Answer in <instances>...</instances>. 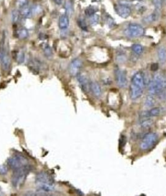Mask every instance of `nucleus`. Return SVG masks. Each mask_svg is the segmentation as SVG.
Listing matches in <instances>:
<instances>
[{"mask_svg":"<svg viewBox=\"0 0 166 196\" xmlns=\"http://www.w3.org/2000/svg\"><path fill=\"white\" fill-rule=\"evenodd\" d=\"M8 172V168L5 165H2L0 166V175H6Z\"/></svg>","mask_w":166,"mask_h":196,"instance_id":"nucleus-30","label":"nucleus"},{"mask_svg":"<svg viewBox=\"0 0 166 196\" xmlns=\"http://www.w3.org/2000/svg\"><path fill=\"white\" fill-rule=\"evenodd\" d=\"M132 50L136 54L141 55L143 52L144 49L143 47L141 45L138 44H133L132 46Z\"/></svg>","mask_w":166,"mask_h":196,"instance_id":"nucleus-22","label":"nucleus"},{"mask_svg":"<svg viewBox=\"0 0 166 196\" xmlns=\"http://www.w3.org/2000/svg\"><path fill=\"white\" fill-rule=\"evenodd\" d=\"M159 17V14L158 13V12H155V13H152V14H149L147 17H145L143 19V21L145 23H152L154 22L157 21V20L158 19Z\"/></svg>","mask_w":166,"mask_h":196,"instance_id":"nucleus-16","label":"nucleus"},{"mask_svg":"<svg viewBox=\"0 0 166 196\" xmlns=\"http://www.w3.org/2000/svg\"><path fill=\"white\" fill-rule=\"evenodd\" d=\"M143 89L132 85L131 83L130 89H129V94H130V97L132 99H137L141 96L143 94Z\"/></svg>","mask_w":166,"mask_h":196,"instance_id":"nucleus-11","label":"nucleus"},{"mask_svg":"<svg viewBox=\"0 0 166 196\" xmlns=\"http://www.w3.org/2000/svg\"><path fill=\"white\" fill-rule=\"evenodd\" d=\"M114 9L116 12V13L118 14L119 17L123 18H127L131 14V8L127 5L124 4H118L114 6Z\"/></svg>","mask_w":166,"mask_h":196,"instance_id":"nucleus-7","label":"nucleus"},{"mask_svg":"<svg viewBox=\"0 0 166 196\" xmlns=\"http://www.w3.org/2000/svg\"><path fill=\"white\" fill-rule=\"evenodd\" d=\"M158 57L160 61L164 62L166 61V49L164 47H160L158 50Z\"/></svg>","mask_w":166,"mask_h":196,"instance_id":"nucleus-20","label":"nucleus"},{"mask_svg":"<svg viewBox=\"0 0 166 196\" xmlns=\"http://www.w3.org/2000/svg\"><path fill=\"white\" fill-rule=\"evenodd\" d=\"M77 23H78V25L80 27V29H83L84 31H87V26H86V22H85L84 19H83V18L79 19L77 21Z\"/></svg>","mask_w":166,"mask_h":196,"instance_id":"nucleus-25","label":"nucleus"},{"mask_svg":"<svg viewBox=\"0 0 166 196\" xmlns=\"http://www.w3.org/2000/svg\"><path fill=\"white\" fill-rule=\"evenodd\" d=\"M115 76L117 85H118V86L121 88L126 86L127 84V78L125 71L120 69H117L115 72Z\"/></svg>","mask_w":166,"mask_h":196,"instance_id":"nucleus-6","label":"nucleus"},{"mask_svg":"<svg viewBox=\"0 0 166 196\" xmlns=\"http://www.w3.org/2000/svg\"><path fill=\"white\" fill-rule=\"evenodd\" d=\"M153 4L155 5L156 9L159 10L161 7V0H153Z\"/></svg>","mask_w":166,"mask_h":196,"instance_id":"nucleus-31","label":"nucleus"},{"mask_svg":"<svg viewBox=\"0 0 166 196\" xmlns=\"http://www.w3.org/2000/svg\"><path fill=\"white\" fill-rule=\"evenodd\" d=\"M77 79L78 83L81 90L84 91V92H88L89 89H90V83H89L88 79L84 75L80 74L77 76Z\"/></svg>","mask_w":166,"mask_h":196,"instance_id":"nucleus-12","label":"nucleus"},{"mask_svg":"<svg viewBox=\"0 0 166 196\" xmlns=\"http://www.w3.org/2000/svg\"><path fill=\"white\" fill-rule=\"evenodd\" d=\"M0 196H1V195H0Z\"/></svg>","mask_w":166,"mask_h":196,"instance_id":"nucleus-38","label":"nucleus"},{"mask_svg":"<svg viewBox=\"0 0 166 196\" xmlns=\"http://www.w3.org/2000/svg\"><path fill=\"white\" fill-rule=\"evenodd\" d=\"M20 13L17 11H14L13 12V13H12V20L14 23V22H17L18 19H19V16H20Z\"/></svg>","mask_w":166,"mask_h":196,"instance_id":"nucleus-28","label":"nucleus"},{"mask_svg":"<svg viewBox=\"0 0 166 196\" xmlns=\"http://www.w3.org/2000/svg\"><path fill=\"white\" fill-rule=\"evenodd\" d=\"M158 140V135L155 133H148L144 135L140 143L141 149L147 151L155 145Z\"/></svg>","mask_w":166,"mask_h":196,"instance_id":"nucleus-3","label":"nucleus"},{"mask_svg":"<svg viewBox=\"0 0 166 196\" xmlns=\"http://www.w3.org/2000/svg\"><path fill=\"white\" fill-rule=\"evenodd\" d=\"M17 34L18 37L22 39H25L29 37V33H28L27 30L26 29H24V28L20 29L17 32Z\"/></svg>","mask_w":166,"mask_h":196,"instance_id":"nucleus-23","label":"nucleus"},{"mask_svg":"<svg viewBox=\"0 0 166 196\" xmlns=\"http://www.w3.org/2000/svg\"><path fill=\"white\" fill-rule=\"evenodd\" d=\"M42 50L44 51V53L47 57H51L53 55V50L49 44L46 43H44L42 44Z\"/></svg>","mask_w":166,"mask_h":196,"instance_id":"nucleus-19","label":"nucleus"},{"mask_svg":"<svg viewBox=\"0 0 166 196\" xmlns=\"http://www.w3.org/2000/svg\"><path fill=\"white\" fill-rule=\"evenodd\" d=\"M31 170V166L26 164L14 170L11 177L12 185L14 188H19L23 185L27 175Z\"/></svg>","mask_w":166,"mask_h":196,"instance_id":"nucleus-1","label":"nucleus"},{"mask_svg":"<svg viewBox=\"0 0 166 196\" xmlns=\"http://www.w3.org/2000/svg\"><path fill=\"white\" fill-rule=\"evenodd\" d=\"M23 196H36V194L33 191H27Z\"/></svg>","mask_w":166,"mask_h":196,"instance_id":"nucleus-32","label":"nucleus"},{"mask_svg":"<svg viewBox=\"0 0 166 196\" xmlns=\"http://www.w3.org/2000/svg\"><path fill=\"white\" fill-rule=\"evenodd\" d=\"M28 3H29L28 0H17V6L20 9H22V8L28 6Z\"/></svg>","mask_w":166,"mask_h":196,"instance_id":"nucleus-27","label":"nucleus"},{"mask_svg":"<svg viewBox=\"0 0 166 196\" xmlns=\"http://www.w3.org/2000/svg\"><path fill=\"white\" fill-rule=\"evenodd\" d=\"M20 14L24 18H29L31 17L32 14H33V10L29 6H27L20 9Z\"/></svg>","mask_w":166,"mask_h":196,"instance_id":"nucleus-15","label":"nucleus"},{"mask_svg":"<svg viewBox=\"0 0 166 196\" xmlns=\"http://www.w3.org/2000/svg\"><path fill=\"white\" fill-rule=\"evenodd\" d=\"M96 9L94 7H88L87 9L85 10V14H86V16H88V17H92L93 15H94L95 14V13H96Z\"/></svg>","mask_w":166,"mask_h":196,"instance_id":"nucleus-24","label":"nucleus"},{"mask_svg":"<svg viewBox=\"0 0 166 196\" xmlns=\"http://www.w3.org/2000/svg\"><path fill=\"white\" fill-rule=\"evenodd\" d=\"M64 8L66 9V15L71 16L74 13V6L71 0H66L64 3Z\"/></svg>","mask_w":166,"mask_h":196,"instance_id":"nucleus-17","label":"nucleus"},{"mask_svg":"<svg viewBox=\"0 0 166 196\" xmlns=\"http://www.w3.org/2000/svg\"><path fill=\"white\" fill-rule=\"evenodd\" d=\"M158 69V65L157 63H153L151 66V70L153 71H156Z\"/></svg>","mask_w":166,"mask_h":196,"instance_id":"nucleus-33","label":"nucleus"},{"mask_svg":"<svg viewBox=\"0 0 166 196\" xmlns=\"http://www.w3.org/2000/svg\"><path fill=\"white\" fill-rule=\"evenodd\" d=\"M90 89L92 90V92L93 93V94H94L97 98H99L101 95V94H102V91H101L100 85L96 82L90 83Z\"/></svg>","mask_w":166,"mask_h":196,"instance_id":"nucleus-14","label":"nucleus"},{"mask_svg":"<svg viewBox=\"0 0 166 196\" xmlns=\"http://www.w3.org/2000/svg\"><path fill=\"white\" fill-rule=\"evenodd\" d=\"M27 160L21 155H14L7 160V165L13 170L27 164Z\"/></svg>","mask_w":166,"mask_h":196,"instance_id":"nucleus-5","label":"nucleus"},{"mask_svg":"<svg viewBox=\"0 0 166 196\" xmlns=\"http://www.w3.org/2000/svg\"><path fill=\"white\" fill-rule=\"evenodd\" d=\"M83 65L82 61L79 59H75L71 62L70 67H69V71L70 73L73 76H77L79 74V71L81 69Z\"/></svg>","mask_w":166,"mask_h":196,"instance_id":"nucleus-8","label":"nucleus"},{"mask_svg":"<svg viewBox=\"0 0 166 196\" xmlns=\"http://www.w3.org/2000/svg\"><path fill=\"white\" fill-rule=\"evenodd\" d=\"M53 1L56 4V5H62V4L64 0H53Z\"/></svg>","mask_w":166,"mask_h":196,"instance_id":"nucleus-34","label":"nucleus"},{"mask_svg":"<svg viewBox=\"0 0 166 196\" xmlns=\"http://www.w3.org/2000/svg\"><path fill=\"white\" fill-rule=\"evenodd\" d=\"M131 84L141 88V89H144L145 83L144 76L142 72H141V71H137V72L134 74L131 79Z\"/></svg>","mask_w":166,"mask_h":196,"instance_id":"nucleus-10","label":"nucleus"},{"mask_svg":"<svg viewBox=\"0 0 166 196\" xmlns=\"http://www.w3.org/2000/svg\"><path fill=\"white\" fill-rule=\"evenodd\" d=\"M35 181L38 186L46 185V184H53L50 176L46 172L43 171L40 172L36 175Z\"/></svg>","mask_w":166,"mask_h":196,"instance_id":"nucleus-9","label":"nucleus"},{"mask_svg":"<svg viewBox=\"0 0 166 196\" xmlns=\"http://www.w3.org/2000/svg\"><path fill=\"white\" fill-rule=\"evenodd\" d=\"M108 26H112L113 23H114V21H113V20L111 18H108Z\"/></svg>","mask_w":166,"mask_h":196,"instance_id":"nucleus-35","label":"nucleus"},{"mask_svg":"<svg viewBox=\"0 0 166 196\" xmlns=\"http://www.w3.org/2000/svg\"><path fill=\"white\" fill-rule=\"evenodd\" d=\"M5 40L6 36L5 33H4L3 35L1 45H0V63H1L3 70L7 71L10 69L11 61L9 55V52L7 51Z\"/></svg>","mask_w":166,"mask_h":196,"instance_id":"nucleus-2","label":"nucleus"},{"mask_svg":"<svg viewBox=\"0 0 166 196\" xmlns=\"http://www.w3.org/2000/svg\"><path fill=\"white\" fill-rule=\"evenodd\" d=\"M25 60V55L23 52H20L17 55V61L18 63H22Z\"/></svg>","mask_w":166,"mask_h":196,"instance_id":"nucleus-29","label":"nucleus"},{"mask_svg":"<svg viewBox=\"0 0 166 196\" xmlns=\"http://www.w3.org/2000/svg\"><path fill=\"white\" fill-rule=\"evenodd\" d=\"M155 99L153 98V95H148L145 100V105L148 107H152L155 105Z\"/></svg>","mask_w":166,"mask_h":196,"instance_id":"nucleus-21","label":"nucleus"},{"mask_svg":"<svg viewBox=\"0 0 166 196\" xmlns=\"http://www.w3.org/2000/svg\"><path fill=\"white\" fill-rule=\"evenodd\" d=\"M125 33L127 36L132 38H137L142 37L145 33L144 28L137 23H131L129 24L127 29L125 30Z\"/></svg>","mask_w":166,"mask_h":196,"instance_id":"nucleus-4","label":"nucleus"},{"mask_svg":"<svg viewBox=\"0 0 166 196\" xmlns=\"http://www.w3.org/2000/svg\"><path fill=\"white\" fill-rule=\"evenodd\" d=\"M162 3L165 5H166V0H162Z\"/></svg>","mask_w":166,"mask_h":196,"instance_id":"nucleus-36","label":"nucleus"},{"mask_svg":"<svg viewBox=\"0 0 166 196\" xmlns=\"http://www.w3.org/2000/svg\"><path fill=\"white\" fill-rule=\"evenodd\" d=\"M153 123L154 122L152 119H151L150 118H147L141 119L140 125H141V127L144 128V129H147V128L151 127L153 124Z\"/></svg>","mask_w":166,"mask_h":196,"instance_id":"nucleus-18","label":"nucleus"},{"mask_svg":"<svg viewBox=\"0 0 166 196\" xmlns=\"http://www.w3.org/2000/svg\"><path fill=\"white\" fill-rule=\"evenodd\" d=\"M94 1H95V2H99V1H101V0H94Z\"/></svg>","mask_w":166,"mask_h":196,"instance_id":"nucleus-37","label":"nucleus"},{"mask_svg":"<svg viewBox=\"0 0 166 196\" xmlns=\"http://www.w3.org/2000/svg\"><path fill=\"white\" fill-rule=\"evenodd\" d=\"M99 17L98 14H94L90 17V23L92 26H96L99 23Z\"/></svg>","mask_w":166,"mask_h":196,"instance_id":"nucleus-26","label":"nucleus"},{"mask_svg":"<svg viewBox=\"0 0 166 196\" xmlns=\"http://www.w3.org/2000/svg\"><path fill=\"white\" fill-rule=\"evenodd\" d=\"M70 24V20H69L68 16L66 14H63L60 16L59 20V26L60 29L64 30L66 29Z\"/></svg>","mask_w":166,"mask_h":196,"instance_id":"nucleus-13","label":"nucleus"}]
</instances>
